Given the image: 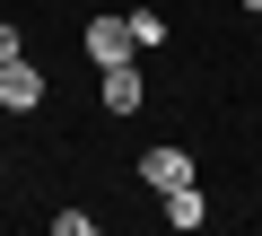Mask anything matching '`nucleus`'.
<instances>
[{
	"mask_svg": "<svg viewBox=\"0 0 262 236\" xmlns=\"http://www.w3.org/2000/svg\"><path fill=\"white\" fill-rule=\"evenodd\" d=\"M0 114H44V70L18 53V61H0Z\"/></svg>",
	"mask_w": 262,
	"mask_h": 236,
	"instance_id": "obj_1",
	"label": "nucleus"
},
{
	"mask_svg": "<svg viewBox=\"0 0 262 236\" xmlns=\"http://www.w3.org/2000/svg\"><path fill=\"white\" fill-rule=\"evenodd\" d=\"M88 61L96 70H114V61H140V44H131V18H88Z\"/></svg>",
	"mask_w": 262,
	"mask_h": 236,
	"instance_id": "obj_2",
	"label": "nucleus"
},
{
	"mask_svg": "<svg viewBox=\"0 0 262 236\" xmlns=\"http://www.w3.org/2000/svg\"><path fill=\"white\" fill-rule=\"evenodd\" d=\"M0 184H9V158H0Z\"/></svg>",
	"mask_w": 262,
	"mask_h": 236,
	"instance_id": "obj_8",
	"label": "nucleus"
},
{
	"mask_svg": "<svg viewBox=\"0 0 262 236\" xmlns=\"http://www.w3.org/2000/svg\"><path fill=\"white\" fill-rule=\"evenodd\" d=\"M158 201H166V227H201V219H210V192H201V184H175V192H158Z\"/></svg>",
	"mask_w": 262,
	"mask_h": 236,
	"instance_id": "obj_5",
	"label": "nucleus"
},
{
	"mask_svg": "<svg viewBox=\"0 0 262 236\" xmlns=\"http://www.w3.org/2000/svg\"><path fill=\"white\" fill-rule=\"evenodd\" d=\"M96 96H105V114H140V96H149V79H140V61H114V70L96 79Z\"/></svg>",
	"mask_w": 262,
	"mask_h": 236,
	"instance_id": "obj_4",
	"label": "nucleus"
},
{
	"mask_svg": "<svg viewBox=\"0 0 262 236\" xmlns=\"http://www.w3.org/2000/svg\"><path fill=\"white\" fill-rule=\"evenodd\" d=\"M245 9H253V18H262V0H245Z\"/></svg>",
	"mask_w": 262,
	"mask_h": 236,
	"instance_id": "obj_9",
	"label": "nucleus"
},
{
	"mask_svg": "<svg viewBox=\"0 0 262 236\" xmlns=\"http://www.w3.org/2000/svg\"><path fill=\"white\" fill-rule=\"evenodd\" d=\"M18 53H27V35H18L9 18H0V61H18Z\"/></svg>",
	"mask_w": 262,
	"mask_h": 236,
	"instance_id": "obj_7",
	"label": "nucleus"
},
{
	"mask_svg": "<svg viewBox=\"0 0 262 236\" xmlns=\"http://www.w3.org/2000/svg\"><path fill=\"white\" fill-rule=\"evenodd\" d=\"M175 27H166V9H131V44H140V53H158Z\"/></svg>",
	"mask_w": 262,
	"mask_h": 236,
	"instance_id": "obj_6",
	"label": "nucleus"
},
{
	"mask_svg": "<svg viewBox=\"0 0 262 236\" xmlns=\"http://www.w3.org/2000/svg\"><path fill=\"white\" fill-rule=\"evenodd\" d=\"M140 184H149V192H175V184H192V149H184V140H158V149H140Z\"/></svg>",
	"mask_w": 262,
	"mask_h": 236,
	"instance_id": "obj_3",
	"label": "nucleus"
}]
</instances>
